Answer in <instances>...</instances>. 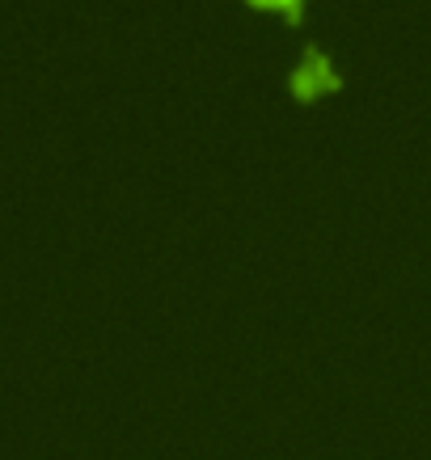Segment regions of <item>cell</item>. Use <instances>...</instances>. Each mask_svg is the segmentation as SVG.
I'll return each instance as SVG.
<instances>
[{"mask_svg":"<svg viewBox=\"0 0 431 460\" xmlns=\"http://www.w3.org/2000/svg\"><path fill=\"white\" fill-rule=\"evenodd\" d=\"M254 4H275V9H292V4H301V0H254ZM296 13V9H292Z\"/></svg>","mask_w":431,"mask_h":460,"instance_id":"cell-2","label":"cell"},{"mask_svg":"<svg viewBox=\"0 0 431 460\" xmlns=\"http://www.w3.org/2000/svg\"><path fill=\"white\" fill-rule=\"evenodd\" d=\"M330 84H338V72H334L330 56L313 47V51L305 56V64L292 72V89L301 93V98H313L318 89H330Z\"/></svg>","mask_w":431,"mask_h":460,"instance_id":"cell-1","label":"cell"}]
</instances>
